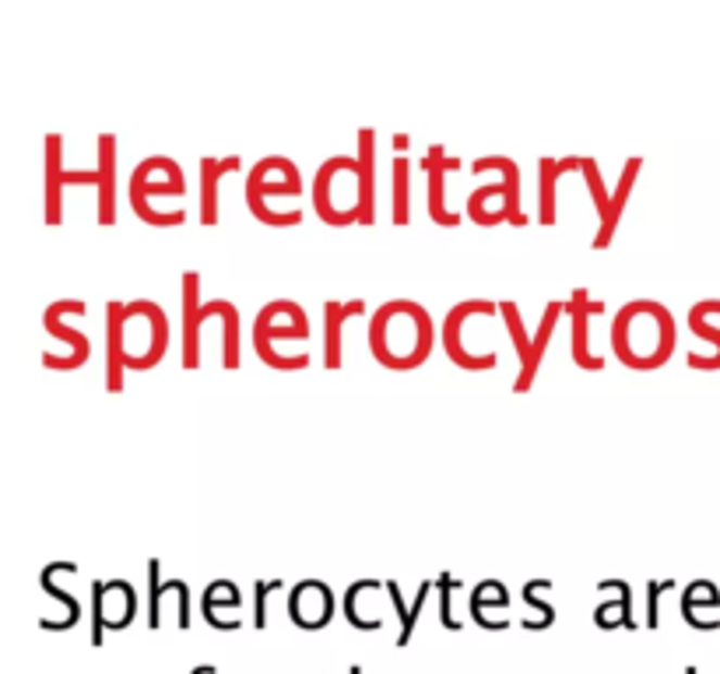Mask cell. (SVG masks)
<instances>
[{
    "instance_id": "obj_1",
    "label": "cell",
    "mask_w": 720,
    "mask_h": 674,
    "mask_svg": "<svg viewBox=\"0 0 720 674\" xmlns=\"http://www.w3.org/2000/svg\"><path fill=\"white\" fill-rule=\"evenodd\" d=\"M608 344L611 355H619V363L629 369H661L679 344V323H674V313L657 298H629L615 313Z\"/></svg>"
},
{
    "instance_id": "obj_2",
    "label": "cell",
    "mask_w": 720,
    "mask_h": 674,
    "mask_svg": "<svg viewBox=\"0 0 720 674\" xmlns=\"http://www.w3.org/2000/svg\"><path fill=\"white\" fill-rule=\"evenodd\" d=\"M369 352L377 355V363L387 369H415L432 355L437 344V323L432 313L415 303V298H387L380 309H372L369 317Z\"/></svg>"
},
{
    "instance_id": "obj_3",
    "label": "cell",
    "mask_w": 720,
    "mask_h": 674,
    "mask_svg": "<svg viewBox=\"0 0 720 674\" xmlns=\"http://www.w3.org/2000/svg\"><path fill=\"white\" fill-rule=\"evenodd\" d=\"M299 193H303V173H299V166L289 155H264L253 162V169H247L243 198H247V207L253 212V218H261L264 225H299L303 221V212L285 218L267 207V198H299Z\"/></svg>"
},
{
    "instance_id": "obj_4",
    "label": "cell",
    "mask_w": 720,
    "mask_h": 674,
    "mask_svg": "<svg viewBox=\"0 0 720 674\" xmlns=\"http://www.w3.org/2000/svg\"><path fill=\"white\" fill-rule=\"evenodd\" d=\"M162 166V152L159 155H148L141 158L138 166L130 173V183H127V198H130V207L134 215L148 225H184L187 221V207H173V212H155L152 207V198H162V193H173V198H184L187 193V176L184 169L169 173L162 183H152V176L159 173Z\"/></svg>"
},
{
    "instance_id": "obj_5",
    "label": "cell",
    "mask_w": 720,
    "mask_h": 674,
    "mask_svg": "<svg viewBox=\"0 0 720 674\" xmlns=\"http://www.w3.org/2000/svg\"><path fill=\"white\" fill-rule=\"evenodd\" d=\"M141 338V355L130 369H152L169 352V313L155 298H130L124 306V348Z\"/></svg>"
},
{
    "instance_id": "obj_6",
    "label": "cell",
    "mask_w": 720,
    "mask_h": 674,
    "mask_svg": "<svg viewBox=\"0 0 720 674\" xmlns=\"http://www.w3.org/2000/svg\"><path fill=\"white\" fill-rule=\"evenodd\" d=\"M492 313H500V303H492V298H482V295L460 298V303L446 309L443 327H440V341H443V352L450 363L460 369H492L500 363V352L475 355L468 344H464V323H468L471 317H492Z\"/></svg>"
},
{
    "instance_id": "obj_7",
    "label": "cell",
    "mask_w": 720,
    "mask_h": 674,
    "mask_svg": "<svg viewBox=\"0 0 720 674\" xmlns=\"http://www.w3.org/2000/svg\"><path fill=\"white\" fill-rule=\"evenodd\" d=\"M71 313H88V303L85 298H74V295H67V298H53V303L42 309V327L53 334V338H60V341H67V348H71V355H53V352H42V366L47 369H78V366H85L88 363V355H92V341H88L81 331H74V327H67V317Z\"/></svg>"
},
{
    "instance_id": "obj_8",
    "label": "cell",
    "mask_w": 720,
    "mask_h": 674,
    "mask_svg": "<svg viewBox=\"0 0 720 674\" xmlns=\"http://www.w3.org/2000/svg\"><path fill=\"white\" fill-rule=\"evenodd\" d=\"M358 169V158L355 155H327L320 162L317 176H313V207H317V215L327 221V225H352L355 215L344 212L341 204V179H349L352 173Z\"/></svg>"
},
{
    "instance_id": "obj_9",
    "label": "cell",
    "mask_w": 720,
    "mask_h": 674,
    "mask_svg": "<svg viewBox=\"0 0 720 674\" xmlns=\"http://www.w3.org/2000/svg\"><path fill=\"white\" fill-rule=\"evenodd\" d=\"M338 611V594L327 587L324 580H299L295 587L289 590V619L299 625V628H324L331 625Z\"/></svg>"
},
{
    "instance_id": "obj_10",
    "label": "cell",
    "mask_w": 720,
    "mask_h": 674,
    "mask_svg": "<svg viewBox=\"0 0 720 674\" xmlns=\"http://www.w3.org/2000/svg\"><path fill=\"white\" fill-rule=\"evenodd\" d=\"M605 309V298H591L588 289H573L566 298V313H569V323H573V344H569V352H573V363L580 369H605V358L591 348V317Z\"/></svg>"
},
{
    "instance_id": "obj_11",
    "label": "cell",
    "mask_w": 720,
    "mask_h": 674,
    "mask_svg": "<svg viewBox=\"0 0 720 674\" xmlns=\"http://www.w3.org/2000/svg\"><path fill=\"white\" fill-rule=\"evenodd\" d=\"M418 166H422L426 176H429V215H432V221H440V225H446V229H454V225H460L464 212H457V207L446 204V176L454 173V169H460V158L450 155L443 144H429L426 155L418 158Z\"/></svg>"
},
{
    "instance_id": "obj_12",
    "label": "cell",
    "mask_w": 720,
    "mask_h": 674,
    "mask_svg": "<svg viewBox=\"0 0 720 674\" xmlns=\"http://www.w3.org/2000/svg\"><path fill=\"white\" fill-rule=\"evenodd\" d=\"M253 338L261 341H303L310 338V313L295 298H271L253 320Z\"/></svg>"
},
{
    "instance_id": "obj_13",
    "label": "cell",
    "mask_w": 720,
    "mask_h": 674,
    "mask_svg": "<svg viewBox=\"0 0 720 674\" xmlns=\"http://www.w3.org/2000/svg\"><path fill=\"white\" fill-rule=\"evenodd\" d=\"M42 215L47 225H64V133L50 130L42 138Z\"/></svg>"
},
{
    "instance_id": "obj_14",
    "label": "cell",
    "mask_w": 720,
    "mask_h": 674,
    "mask_svg": "<svg viewBox=\"0 0 720 674\" xmlns=\"http://www.w3.org/2000/svg\"><path fill=\"white\" fill-rule=\"evenodd\" d=\"M358 225L377 221V130L358 127Z\"/></svg>"
},
{
    "instance_id": "obj_15",
    "label": "cell",
    "mask_w": 720,
    "mask_h": 674,
    "mask_svg": "<svg viewBox=\"0 0 720 674\" xmlns=\"http://www.w3.org/2000/svg\"><path fill=\"white\" fill-rule=\"evenodd\" d=\"M563 313H566V298H548L542 320H538L534 334H531V352H528V358L520 363V372H517V380H514V391H517V394L531 391V383H534V377H538V369H542V358H545V352H548V341H552V334H555V327H559Z\"/></svg>"
},
{
    "instance_id": "obj_16",
    "label": "cell",
    "mask_w": 720,
    "mask_h": 674,
    "mask_svg": "<svg viewBox=\"0 0 720 674\" xmlns=\"http://www.w3.org/2000/svg\"><path fill=\"white\" fill-rule=\"evenodd\" d=\"M471 169H475V173L496 169L500 179H503V187H506V193H503V212H506V221H509V225H528V212H523V198H520L523 176H520L517 158H509V155H482V158H475V162H471Z\"/></svg>"
},
{
    "instance_id": "obj_17",
    "label": "cell",
    "mask_w": 720,
    "mask_h": 674,
    "mask_svg": "<svg viewBox=\"0 0 720 674\" xmlns=\"http://www.w3.org/2000/svg\"><path fill=\"white\" fill-rule=\"evenodd\" d=\"M207 317H222V366L225 369H239V358H243V338H239V309L232 298H212V303H201L198 309V327H204Z\"/></svg>"
},
{
    "instance_id": "obj_18",
    "label": "cell",
    "mask_w": 720,
    "mask_h": 674,
    "mask_svg": "<svg viewBox=\"0 0 720 674\" xmlns=\"http://www.w3.org/2000/svg\"><path fill=\"white\" fill-rule=\"evenodd\" d=\"M198 309H201V271L187 267L184 271V369L201 366V327H198Z\"/></svg>"
},
{
    "instance_id": "obj_19",
    "label": "cell",
    "mask_w": 720,
    "mask_h": 674,
    "mask_svg": "<svg viewBox=\"0 0 720 674\" xmlns=\"http://www.w3.org/2000/svg\"><path fill=\"white\" fill-rule=\"evenodd\" d=\"M640 169H643V158H640V155H629V158H626V166H622V173H619V183L611 187L608 215H605L602 221H597V232H594V246H597V250H605V246L611 243L615 229H619V218H622L626 204H629V193H633V187H636Z\"/></svg>"
},
{
    "instance_id": "obj_20",
    "label": "cell",
    "mask_w": 720,
    "mask_h": 674,
    "mask_svg": "<svg viewBox=\"0 0 720 674\" xmlns=\"http://www.w3.org/2000/svg\"><path fill=\"white\" fill-rule=\"evenodd\" d=\"M363 313H366V298H352V303L324 298V366L327 369H341V327L344 320L363 317Z\"/></svg>"
},
{
    "instance_id": "obj_21",
    "label": "cell",
    "mask_w": 720,
    "mask_h": 674,
    "mask_svg": "<svg viewBox=\"0 0 720 674\" xmlns=\"http://www.w3.org/2000/svg\"><path fill=\"white\" fill-rule=\"evenodd\" d=\"M243 166V158L239 155H204L201 158V173H198V183H201V225H215L218 221V183L232 169Z\"/></svg>"
},
{
    "instance_id": "obj_22",
    "label": "cell",
    "mask_w": 720,
    "mask_h": 674,
    "mask_svg": "<svg viewBox=\"0 0 720 674\" xmlns=\"http://www.w3.org/2000/svg\"><path fill=\"white\" fill-rule=\"evenodd\" d=\"M124 306L119 298L106 303V391L119 394L127 380V366H124Z\"/></svg>"
},
{
    "instance_id": "obj_23",
    "label": "cell",
    "mask_w": 720,
    "mask_h": 674,
    "mask_svg": "<svg viewBox=\"0 0 720 674\" xmlns=\"http://www.w3.org/2000/svg\"><path fill=\"white\" fill-rule=\"evenodd\" d=\"M99 225H116V133H99Z\"/></svg>"
},
{
    "instance_id": "obj_24",
    "label": "cell",
    "mask_w": 720,
    "mask_h": 674,
    "mask_svg": "<svg viewBox=\"0 0 720 674\" xmlns=\"http://www.w3.org/2000/svg\"><path fill=\"white\" fill-rule=\"evenodd\" d=\"M580 169V155H542L538 158V221L542 225H555V187H559L563 173Z\"/></svg>"
},
{
    "instance_id": "obj_25",
    "label": "cell",
    "mask_w": 720,
    "mask_h": 674,
    "mask_svg": "<svg viewBox=\"0 0 720 674\" xmlns=\"http://www.w3.org/2000/svg\"><path fill=\"white\" fill-rule=\"evenodd\" d=\"M713 313H720V298H699V303H693V309H689V327H693L699 338H707L717 348L713 358H703L699 352H689L685 358H689V366L693 369H720V331L710 323Z\"/></svg>"
},
{
    "instance_id": "obj_26",
    "label": "cell",
    "mask_w": 720,
    "mask_h": 674,
    "mask_svg": "<svg viewBox=\"0 0 720 674\" xmlns=\"http://www.w3.org/2000/svg\"><path fill=\"white\" fill-rule=\"evenodd\" d=\"M412 169L415 162L408 155H394L390 162V218L394 225H408L412 218Z\"/></svg>"
},
{
    "instance_id": "obj_27",
    "label": "cell",
    "mask_w": 720,
    "mask_h": 674,
    "mask_svg": "<svg viewBox=\"0 0 720 674\" xmlns=\"http://www.w3.org/2000/svg\"><path fill=\"white\" fill-rule=\"evenodd\" d=\"M602 590H619V597H615V601L597 605L594 622L602 625V628H611V625L636 628V619H633V587H629L626 580H602Z\"/></svg>"
},
{
    "instance_id": "obj_28",
    "label": "cell",
    "mask_w": 720,
    "mask_h": 674,
    "mask_svg": "<svg viewBox=\"0 0 720 674\" xmlns=\"http://www.w3.org/2000/svg\"><path fill=\"white\" fill-rule=\"evenodd\" d=\"M218 601L239 608V587L232 580H212L207 583L204 594H201V615L207 619V625H215V628H239V619H215Z\"/></svg>"
},
{
    "instance_id": "obj_29",
    "label": "cell",
    "mask_w": 720,
    "mask_h": 674,
    "mask_svg": "<svg viewBox=\"0 0 720 674\" xmlns=\"http://www.w3.org/2000/svg\"><path fill=\"white\" fill-rule=\"evenodd\" d=\"M179 587V580H162V562L148 559V628L162 625V597Z\"/></svg>"
},
{
    "instance_id": "obj_30",
    "label": "cell",
    "mask_w": 720,
    "mask_h": 674,
    "mask_svg": "<svg viewBox=\"0 0 720 674\" xmlns=\"http://www.w3.org/2000/svg\"><path fill=\"white\" fill-rule=\"evenodd\" d=\"M39 580H42V587H47V594H50V597H56V601H64V605H67V619H60V622L42 619L39 625L47 628V633H53V628H71V625H78V622H81V601H78V597L67 594L64 587H56V583H53V573H50V565L42 569Z\"/></svg>"
},
{
    "instance_id": "obj_31",
    "label": "cell",
    "mask_w": 720,
    "mask_h": 674,
    "mask_svg": "<svg viewBox=\"0 0 720 674\" xmlns=\"http://www.w3.org/2000/svg\"><path fill=\"white\" fill-rule=\"evenodd\" d=\"M580 173L588 179L591 187V201H594V212H597V221L608 215V204H611V190L605 187V176H602V166H597L594 155H580Z\"/></svg>"
},
{
    "instance_id": "obj_32",
    "label": "cell",
    "mask_w": 720,
    "mask_h": 674,
    "mask_svg": "<svg viewBox=\"0 0 720 674\" xmlns=\"http://www.w3.org/2000/svg\"><path fill=\"white\" fill-rule=\"evenodd\" d=\"M506 193V187H503V179H492V183H482L478 190H471L468 193V201H464V215L468 218H475L478 225H492V215H489V198H503Z\"/></svg>"
},
{
    "instance_id": "obj_33",
    "label": "cell",
    "mask_w": 720,
    "mask_h": 674,
    "mask_svg": "<svg viewBox=\"0 0 720 674\" xmlns=\"http://www.w3.org/2000/svg\"><path fill=\"white\" fill-rule=\"evenodd\" d=\"M500 313H503V320H506L509 341H514V348H517V358L523 363V358H528V352H531V334H528V327H523L520 306L514 303V298H503V303H500Z\"/></svg>"
},
{
    "instance_id": "obj_34",
    "label": "cell",
    "mask_w": 720,
    "mask_h": 674,
    "mask_svg": "<svg viewBox=\"0 0 720 674\" xmlns=\"http://www.w3.org/2000/svg\"><path fill=\"white\" fill-rule=\"evenodd\" d=\"M372 587H383L380 580H355L349 590H344V601H341V608H344V619H349L355 628H380L383 622L380 619H363L358 615V597H363V590H372Z\"/></svg>"
},
{
    "instance_id": "obj_35",
    "label": "cell",
    "mask_w": 720,
    "mask_h": 674,
    "mask_svg": "<svg viewBox=\"0 0 720 674\" xmlns=\"http://www.w3.org/2000/svg\"><path fill=\"white\" fill-rule=\"evenodd\" d=\"M542 587H552V580H528V583H523V601L542 611V619H538V622L528 619V622H523V628H548L555 622V605L542 601V597L534 594V590H542Z\"/></svg>"
},
{
    "instance_id": "obj_36",
    "label": "cell",
    "mask_w": 720,
    "mask_h": 674,
    "mask_svg": "<svg viewBox=\"0 0 720 674\" xmlns=\"http://www.w3.org/2000/svg\"><path fill=\"white\" fill-rule=\"evenodd\" d=\"M454 587H460L457 576L450 573H440L437 576V590H440V622L443 628H450V633H457L460 628V619H454Z\"/></svg>"
},
{
    "instance_id": "obj_37",
    "label": "cell",
    "mask_w": 720,
    "mask_h": 674,
    "mask_svg": "<svg viewBox=\"0 0 720 674\" xmlns=\"http://www.w3.org/2000/svg\"><path fill=\"white\" fill-rule=\"evenodd\" d=\"M285 590V580H257L253 583V625H267V594Z\"/></svg>"
},
{
    "instance_id": "obj_38",
    "label": "cell",
    "mask_w": 720,
    "mask_h": 674,
    "mask_svg": "<svg viewBox=\"0 0 720 674\" xmlns=\"http://www.w3.org/2000/svg\"><path fill=\"white\" fill-rule=\"evenodd\" d=\"M437 590V583L432 580H422L418 583V594H415V601H412V615H408V622L401 625V633H397V647H408V639H412V633H415V622H418V615H422V605H426V597Z\"/></svg>"
},
{
    "instance_id": "obj_39",
    "label": "cell",
    "mask_w": 720,
    "mask_h": 674,
    "mask_svg": "<svg viewBox=\"0 0 720 674\" xmlns=\"http://www.w3.org/2000/svg\"><path fill=\"white\" fill-rule=\"evenodd\" d=\"M102 587H106V580H92V647H102V636H106V611H102Z\"/></svg>"
},
{
    "instance_id": "obj_40",
    "label": "cell",
    "mask_w": 720,
    "mask_h": 674,
    "mask_svg": "<svg viewBox=\"0 0 720 674\" xmlns=\"http://www.w3.org/2000/svg\"><path fill=\"white\" fill-rule=\"evenodd\" d=\"M665 590H674V580H650V583H647V628H657V622H661L657 601H661Z\"/></svg>"
},
{
    "instance_id": "obj_41",
    "label": "cell",
    "mask_w": 720,
    "mask_h": 674,
    "mask_svg": "<svg viewBox=\"0 0 720 674\" xmlns=\"http://www.w3.org/2000/svg\"><path fill=\"white\" fill-rule=\"evenodd\" d=\"M390 144H394V152H397V155H404V152H408L412 138H408V133H394V138H390Z\"/></svg>"
},
{
    "instance_id": "obj_42",
    "label": "cell",
    "mask_w": 720,
    "mask_h": 674,
    "mask_svg": "<svg viewBox=\"0 0 720 674\" xmlns=\"http://www.w3.org/2000/svg\"><path fill=\"white\" fill-rule=\"evenodd\" d=\"M190 674H215V664H198Z\"/></svg>"
},
{
    "instance_id": "obj_43",
    "label": "cell",
    "mask_w": 720,
    "mask_h": 674,
    "mask_svg": "<svg viewBox=\"0 0 720 674\" xmlns=\"http://www.w3.org/2000/svg\"><path fill=\"white\" fill-rule=\"evenodd\" d=\"M349 674H366V671H363V664H352V667H349Z\"/></svg>"
},
{
    "instance_id": "obj_44",
    "label": "cell",
    "mask_w": 720,
    "mask_h": 674,
    "mask_svg": "<svg viewBox=\"0 0 720 674\" xmlns=\"http://www.w3.org/2000/svg\"><path fill=\"white\" fill-rule=\"evenodd\" d=\"M685 674H699V671H696V667H685Z\"/></svg>"
}]
</instances>
